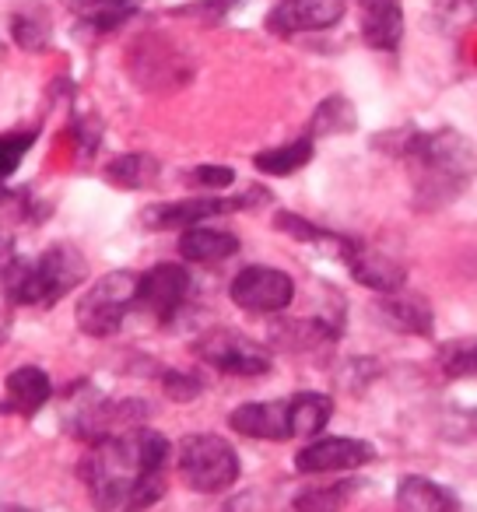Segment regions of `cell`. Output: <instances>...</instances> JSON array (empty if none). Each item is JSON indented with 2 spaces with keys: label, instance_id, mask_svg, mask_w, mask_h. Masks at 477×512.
<instances>
[{
  "label": "cell",
  "instance_id": "6da1fadb",
  "mask_svg": "<svg viewBox=\"0 0 477 512\" xmlns=\"http://www.w3.org/2000/svg\"><path fill=\"white\" fill-rule=\"evenodd\" d=\"M165 463L169 439L137 425L95 442L81 460V481L99 512H144L165 495Z\"/></svg>",
  "mask_w": 477,
  "mask_h": 512
},
{
  "label": "cell",
  "instance_id": "7a4b0ae2",
  "mask_svg": "<svg viewBox=\"0 0 477 512\" xmlns=\"http://www.w3.org/2000/svg\"><path fill=\"white\" fill-rule=\"evenodd\" d=\"M400 155L414 176V197L425 207H442L477 179V148L460 130H407Z\"/></svg>",
  "mask_w": 477,
  "mask_h": 512
},
{
  "label": "cell",
  "instance_id": "3957f363",
  "mask_svg": "<svg viewBox=\"0 0 477 512\" xmlns=\"http://www.w3.org/2000/svg\"><path fill=\"white\" fill-rule=\"evenodd\" d=\"M85 271V256L71 242H53L36 260L11 256L8 264L0 267V288H4V299L15 306L50 309L85 281Z\"/></svg>",
  "mask_w": 477,
  "mask_h": 512
},
{
  "label": "cell",
  "instance_id": "277c9868",
  "mask_svg": "<svg viewBox=\"0 0 477 512\" xmlns=\"http://www.w3.org/2000/svg\"><path fill=\"white\" fill-rule=\"evenodd\" d=\"M176 467L186 488L200 495H218L239 481V453L232 449V442L211 432L186 435L179 442Z\"/></svg>",
  "mask_w": 477,
  "mask_h": 512
},
{
  "label": "cell",
  "instance_id": "5b68a950",
  "mask_svg": "<svg viewBox=\"0 0 477 512\" xmlns=\"http://www.w3.org/2000/svg\"><path fill=\"white\" fill-rule=\"evenodd\" d=\"M137 281L134 271H109L78 299V330L88 337H113L123 327L127 313L137 306Z\"/></svg>",
  "mask_w": 477,
  "mask_h": 512
},
{
  "label": "cell",
  "instance_id": "8992f818",
  "mask_svg": "<svg viewBox=\"0 0 477 512\" xmlns=\"http://www.w3.org/2000/svg\"><path fill=\"white\" fill-rule=\"evenodd\" d=\"M193 351H197V358L204 365L239 379H260L274 365L271 351L260 348L257 341H250L239 330H211V334H204L193 344Z\"/></svg>",
  "mask_w": 477,
  "mask_h": 512
},
{
  "label": "cell",
  "instance_id": "52a82bcc",
  "mask_svg": "<svg viewBox=\"0 0 477 512\" xmlns=\"http://www.w3.org/2000/svg\"><path fill=\"white\" fill-rule=\"evenodd\" d=\"M228 295L243 313L274 316L285 313L295 302V281L278 267H246V271L235 274Z\"/></svg>",
  "mask_w": 477,
  "mask_h": 512
},
{
  "label": "cell",
  "instance_id": "ba28073f",
  "mask_svg": "<svg viewBox=\"0 0 477 512\" xmlns=\"http://www.w3.org/2000/svg\"><path fill=\"white\" fill-rule=\"evenodd\" d=\"M337 253L344 256L351 278H355L358 285L372 288V292L386 295V292H400V288L407 285V267L400 264V260H393L390 253H383V249L369 246V242L348 239V235H344Z\"/></svg>",
  "mask_w": 477,
  "mask_h": 512
},
{
  "label": "cell",
  "instance_id": "9c48e42d",
  "mask_svg": "<svg viewBox=\"0 0 477 512\" xmlns=\"http://www.w3.org/2000/svg\"><path fill=\"white\" fill-rule=\"evenodd\" d=\"M190 271L183 264H158L137 281V306L151 313L158 323H169L190 299Z\"/></svg>",
  "mask_w": 477,
  "mask_h": 512
},
{
  "label": "cell",
  "instance_id": "30bf717a",
  "mask_svg": "<svg viewBox=\"0 0 477 512\" xmlns=\"http://www.w3.org/2000/svg\"><path fill=\"white\" fill-rule=\"evenodd\" d=\"M372 460H376V449H372L369 442L334 435V439H316V442H309L306 449H299L295 470H299V474H341V470L365 467V463H372Z\"/></svg>",
  "mask_w": 477,
  "mask_h": 512
},
{
  "label": "cell",
  "instance_id": "8fae6325",
  "mask_svg": "<svg viewBox=\"0 0 477 512\" xmlns=\"http://www.w3.org/2000/svg\"><path fill=\"white\" fill-rule=\"evenodd\" d=\"M344 18V0H278L267 15L274 36H299V32L334 29Z\"/></svg>",
  "mask_w": 477,
  "mask_h": 512
},
{
  "label": "cell",
  "instance_id": "7c38bea8",
  "mask_svg": "<svg viewBox=\"0 0 477 512\" xmlns=\"http://www.w3.org/2000/svg\"><path fill=\"white\" fill-rule=\"evenodd\" d=\"M250 200H267V190H253L246 197L235 200H218V197H197V200H176V204H155L144 214V225L151 228H190L204 225L207 218H218L225 211H239L250 207Z\"/></svg>",
  "mask_w": 477,
  "mask_h": 512
},
{
  "label": "cell",
  "instance_id": "4fadbf2b",
  "mask_svg": "<svg viewBox=\"0 0 477 512\" xmlns=\"http://www.w3.org/2000/svg\"><path fill=\"white\" fill-rule=\"evenodd\" d=\"M130 71H134L137 85L144 88H176L190 78V64H183L179 53L158 36L141 39L130 50Z\"/></svg>",
  "mask_w": 477,
  "mask_h": 512
},
{
  "label": "cell",
  "instance_id": "5bb4252c",
  "mask_svg": "<svg viewBox=\"0 0 477 512\" xmlns=\"http://www.w3.org/2000/svg\"><path fill=\"white\" fill-rule=\"evenodd\" d=\"M53 397V383L39 365H22L8 376L4 383V397H0V414H15V418H32L39 414Z\"/></svg>",
  "mask_w": 477,
  "mask_h": 512
},
{
  "label": "cell",
  "instance_id": "9a60e30c",
  "mask_svg": "<svg viewBox=\"0 0 477 512\" xmlns=\"http://www.w3.org/2000/svg\"><path fill=\"white\" fill-rule=\"evenodd\" d=\"M376 316L383 327L397 330V334H411V337H428L435 330V316L421 295L414 292H386L376 299Z\"/></svg>",
  "mask_w": 477,
  "mask_h": 512
},
{
  "label": "cell",
  "instance_id": "2e32d148",
  "mask_svg": "<svg viewBox=\"0 0 477 512\" xmlns=\"http://www.w3.org/2000/svg\"><path fill=\"white\" fill-rule=\"evenodd\" d=\"M228 425L239 435L267 442H285L292 439V425H288V400H253V404L235 407Z\"/></svg>",
  "mask_w": 477,
  "mask_h": 512
},
{
  "label": "cell",
  "instance_id": "e0dca14e",
  "mask_svg": "<svg viewBox=\"0 0 477 512\" xmlns=\"http://www.w3.org/2000/svg\"><path fill=\"white\" fill-rule=\"evenodd\" d=\"M362 39L372 50H397L400 39H404V8H400V0H362Z\"/></svg>",
  "mask_w": 477,
  "mask_h": 512
},
{
  "label": "cell",
  "instance_id": "ac0fdd59",
  "mask_svg": "<svg viewBox=\"0 0 477 512\" xmlns=\"http://www.w3.org/2000/svg\"><path fill=\"white\" fill-rule=\"evenodd\" d=\"M235 253H239V239L232 232H221V228L190 225L183 228V239H179V256L190 264H218Z\"/></svg>",
  "mask_w": 477,
  "mask_h": 512
},
{
  "label": "cell",
  "instance_id": "d6986e66",
  "mask_svg": "<svg viewBox=\"0 0 477 512\" xmlns=\"http://www.w3.org/2000/svg\"><path fill=\"white\" fill-rule=\"evenodd\" d=\"M397 512H460V498L428 477H400Z\"/></svg>",
  "mask_w": 477,
  "mask_h": 512
},
{
  "label": "cell",
  "instance_id": "ffe728a7",
  "mask_svg": "<svg viewBox=\"0 0 477 512\" xmlns=\"http://www.w3.org/2000/svg\"><path fill=\"white\" fill-rule=\"evenodd\" d=\"M330 414H334V404H330V397H323V393H295V397L288 400V425H292V435L313 439V435H320L323 428H327Z\"/></svg>",
  "mask_w": 477,
  "mask_h": 512
},
{
  "label": "cell",
  "instance_id": "44dd1931",
  "mask_svg": "<svg viewBox=\"0 0 477 512\" xmlns=\"http://www.w3.org/2000/svg\"><path fill=\"white\" fill-rule=\"evenodd\" d=\"M158 176V158L148 155V151H130V155H120L106 165V179L116 186V190H144L151 186Z\"/></svg>",
  "mask_w": 477,
  "mask_h": 512
},
{
  "label": "cell",
  "instance_id": "7402d4cb",
  "mask_svg": "<svg viewBox=\"0 0 477 512\" xmlns=\"http://www.w3.org/2000/svg\"><path fill=\"white\" fill-rule=\"evenodd\" d=\"M64 4L85 25H92V29H99V32H113L116 25H123L134 15L141 0H64Z\"/></svg>",
  "mask_w": 477,
  "mask_h": 512
},
{
  "label": "cell",
  "instance_id": "603a6c76",
  "mask_svg": "<svg viewBox=\"0 0 477 512\" xmlns=\"http://www.w3.org/2000/svg\"><path fill=\"white\" fill-rule=\"evenodd\" d=\"M358 127V113L344 95H330L316 106L313 120H309V134L306 137H337V134H351Z\"/></svg>",
  "mask_w": 477,
  "mask_h": 512
},
{
  "label": "cell",
  "instance_id": "cb8c5ba5",
  "mask_svg": "<svg viewBox=\"0 0 477 512\" xmlns=\"http://www.w3.org/2000/svg\"><path fill=\"white\" fill-rule=\"evenodd\" d=\"M309 162H313V137H299V141L281 144V148H267L253 158V165L264 176H292V172H299Z\"/></svg>",
  "mask_w": 477,
  "mask_h": 512
},
{
  "label": "cell",
  "instance_id": "d4e9b609",
  "mask_svg": "<svg viewBox=\"0 0 477 512\" xmlns=\"http://www.w3.org/2000/svg\"><path fill=\"white\" fill-rule=\"evenodd\" d=\"M358 488H362L358 481H337V484H320V488H306L295 495L292 509L295 512H341Z\"/></svg>",
  "mask_w": 477,
  "mask_h": 512
},
{
  "label": "cell",
  "instance_id": "484cf974",
  "mask_svg": "<svg viewBox=\"0 0 477 512\" xmlns=\"http://www.w3.org/2000/svg\"><path fill=\"white\" fill-rule=\"evenodd\" d=\"M432 22L442 32H460L477 22V0H432Z\"/></svg>",
  "mask_w": 477,
  "mask_h": 512
},
{
  "label": "cell",
  "instance_id": "4316f807",
  "mask_svg": "<svg viewBox=\"0 0 477 512\" xmlns=\"http://www.w3.org/2000/svg\"><path fill=\"white\" fill-rule=\"evenodd\" d=\"M439 365L453 379L477 376V337H474V341H449V344H442Z\"/></svg>",
  "mask_w": 477,
  "mask_h": 512
},
{
  "label": "cell",
  "instance_id": "83f0119b",
  "mask_svg": "<svg viewBox=\"0 0 477 512\" xmlns=\"http://www.w3.org/2000/svg\"><path fill=\"white\" fill-rule=\"evenodd\" d=\"M11 36L22 50L43 53L50 46V22L43 15H15L11 18Z\"/></svg>",
  "mask_w": 477,
  "mask_h": 512
},
{
  "label": "cell",
  "instance_id": "f1b7e54d",
  "mask_svg": "<svg viewBox=\"0 0 477 512\" xmlns=\"http://www.w3.org/2000/svg\"><path fill=\"white\" fill-rule=\"evenodd\" d=\"M274 225H278L285 235H292V239H299V242H327V246L341 249V239H344V235H334V232H327V228L313 225V221L299 218V214H288V211L274 214Z\"/></svg>",
  "mask_w": 477,
  "mask_h": 512
},
{
  "label": "cell",
  "instance_id": "f546056e",
  "mask_svg": "<svg viewBox=\"0 0 477 512\" xmlns=\"http://www.w3.org/2000/svg\"><path fill=\"white\" fill-rule=\"evenodd\" d=\"M36 144V130L25 134H4L0 137V179H8L11 172L22 165V158L29 155V148Z\"/></svg>",
  "mask_w": 477,
  "mask_h": 512
},
{
  "label": "cell",
  "instance_id": "4dcf8cb0",
  "mask_svg": "<svg viewBox=\"0 0 477 512\" xmlns=\"http://www.w3.org/2000/svg\"><path fill=\"white\" fill-rule=\"evenodd\" d=\"M162 390H165V397L176 400V404H190L193 397H200V393H204V383H200L197 376H190V372L169 369L162 376Z\"/></svg>",
  "mask_w": 477,
  "mask_h": 512
},
{
  "label": "cell",
  "instance_id": "1f68e13d",
  "mask_svg": "<svg viewBox=\"0 0 477 512\" xmlns=\"http://www.w3.org/2000/svg\"><path fill=\"white\" fill-rule=\"evenodd\" d=\"M186 183L197 190H228L235 183V172L228 165H197L186 172Z\"/></svg>",
  "mask_w": 477,
  "mask_h": 512
},
{
  "label": "cell",
  "instance_id": "d6a6232c",
  "mask_svg": "<svg viewBox=\"0 0 477 512\" xmlns=\"http://www.w3.org/2000/svg\"><path fill=\"white\" fill-rule=\"evenodd\" d=\"M239 0H204V4H193V8H183L179 15H204L207 22H221L228 11L235 8Z\"/></svg>",
  "mask_w": 477,
  "mask_h": 512
},
{
  "label": "cell",
  "instance_id": "836d02e7",
  "mask_svg": "<svg viewBox=\"0 0 477 512\" xmlns=\"http://www.w3.org/2000/svg\"><path fill=\"white\" fill-rule=\"evenodd\" d=\"M8 337H11V313L8 309H0V344L8 341Z\"/></svg>",
  "mask_w": 477,
  "mask_h": 512
},
{
  "label": "cell",
  "instance_id": "e575fe53",
  "mask_svg": "<svg viewBox=\"0 0 477 512\" xmlns=\"http://www.w3.org/2000/svg\"><path fill=\"white\" fill-rule=\"evenodd\" d=\"M8 260H11V242L4 239V235H0V267L8 264Z\"/></svg>",
  "mask_w": 477,
  "mask_h": 512
},
{
  "label": "cell",
  "instance_id": "d590c367",
  "mask_svg": "<svg viewBox=\"0 0 477 512\" xmlns=\"http://www.w3.org/2000/svg\"><path fill=\"white\" fill-rule=\"evenodd\" d=\"M0 512H36V509H22V505H0Z\"/></svg>",
  "mask_w": 477,
  "mask_h": 512
}]
</instances>
